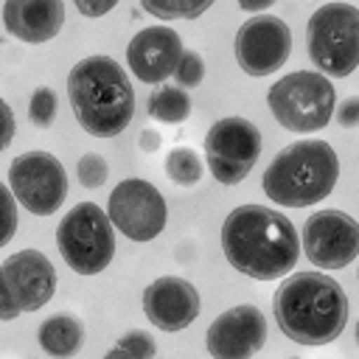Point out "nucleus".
Wrapping results in <instances>:
<instances>
[{"mask_svg": "<svg viewBox=\"0 0 359 359\" xmlns=\"http://www.w3.org/2000/svg\"><path fill=\"white\" fill-rule=\"evenodd\" d=\"M266 107L272 118L297 135L325 129L334 118L337 95L331 79L317 70H294L278 79L266 93Z\"/></svg>", "mask_w": 359, "mask_h": 359, "instance_id": "6", "label": "nucleus"}, {"mask_svg": "<svg viewBox=\"0 0 359 359\" xmlns=\"http://www.w3.org/2000/svg\"><path fill=\"white\" fill-rule=\"evenodd\" d=\"M300 247L317 269H345L359 258V222L345 210H317L303 224Z\"/></svg>", "mask_w": 359, "mask_h": 359, "instance_id": "12", "label": "nucleus"}, {"mask_svg": "<svg viewBox=\"0 0 359 359\" xmlns=\"http://www.w3.org/2000/svg\"><path fill=\"white\" fill-rule=\"evenodd\" d=\"M275 323L297 345L334 342L348 323V294L325 272H292L275 292Z\"/></svg>", "mask_w": 359, "mask_h": 359, "instance_id": "2", "label": "nucleus"}, {"mask_svg": "<svg viewBox=\"0 0 359 359\" xmlns=\"http://www.w3.org/2000/svg\"><path fill=\"white\" fill-rule=\"evenodd\" d=\"M115 345H121V348H126V351L137 353L140 359H154V356H157V342H154V337H151L149 331H140V328H135V331L123 334Z\"/></svg>", "mask_w": 359, "mask_h": 359, "instance_id": "26", "label": "nucleus"}, {"mask_svg": "<svg viewBox=\"0 0 359 359\" xmlns=\"http://www.w3.org/2000/svg\"><path fill=\"white\" fill-rule=\"evenodd\" d=\"M261 157V132L241 115L219 118L205 135V163L216 182L238 185Z\"/></svg>", "mask_w": 359, "mask_h": 359, "instance_id": "8", "label": "nucleus"}, {"mask_svg": "<svg viewBox=\"0 0 359 359\" xmlns=\"http://www.w3.org/2000/svg\"><path fill=\"white\" fill-rule=\"evenodd\" d=\"M213 3L210 0H143L140 8L146 14H154L157 20H196L202 17Z\"/></svg>", "mask_w": 359, "mask_h": 359, "instance_id": "21", "label": "nucleus"}, {"mask_svg": "<svg viewBox=\"0 0 359 359\" xmlns=\"http://www.w3.org/2000/svg\"><path fill=\"white\" fill-rule=\"evenodd\" d=\"M20 317V309L14 306V300L8 297L6 286H3V278H0V323H8V320H17Z\"/></svg>", "mask_w": 359, "mask_h": 359, "instance_id": "30", "label": "nucleus"}, {"mask_svg": "<svg viewBox=\"0 0 359 359\" xmlns=\"http://www.w3.org/2000/svg\"><path fill=\"white\" fill-rule=\"evenodd\" d=\"M339 180V157L331 143L306 137L283 146L261 177L269 202L283 208H309L323 202Z\"/></svg>", "mask_w": 359, "mask_h": 359, "instance_id": "4", "label": "nucleus"}, {"mask_svg": "<svg viewBox=\"0 0 359 359\" xmlns=\"http://www.w3.org/2000/svg\"><path fill=\"white\" fill-rule=\"evenodd\" d=\"M143 314L160 331H182L188 328L202 309V297L196 286L177 275H163L143 289Z\"/></svg>", "mask_w": 359, "mask_h": 359, "instance_id": "15", "label": "nucleus"}, {"mask_svg": "<svg viewBox=\"0 0 359 359\" xmlns=\"http://www.w3.org/2000/svg\"><path fill=\"white\" fill-rule=\"evenodd\" d=\"M11 196L34 216H53L67 199V171L50 151H22L8 165Z\"/></svg>", "mask_w": 359, "mask_h": 359, "instance_id": "9", "label": "nucleus"}, {"mask_svg": "<svg viewBox=\"0 0 359 359\" xmlns=\"http://www.w3.org/2000/svg\"><path fill=\"white\" fill-rule=\"evenodd\" d=\"M107 177H109V165H107V160L98 151H87V154L79 157V163H76V180L84 188L95 191V188H101L107 182Z\"/></svg>", "mask_w": 359, "mask_h": 359, "instance_id": "23", "label": "nucleus"}, {"mask_svg": "<svg viewBox=\"0 0 359 359\" xmlns=\"http://www.w3.org/2000/svg\"><path fill=\"white\" fill-rule=\"evenodd\" d=\"M67 98L79 126L93 137L121 135L135 115V90L126 70L104 53L84 56L70 67Z\"/></svg>", "mask_w": 359, "mask_h": 359, "instance_id": "3", "label": "nucleus"}, {"mask_svg": "<svg viewBox=\"0 0 359 359\" xmlns=\"http://www.w3.org/2000/svg\"><path fill=\"white\" fill-rule=\"evenodd\" d=\"M56 107H59L56 93L48 84L36 87L31 93V101H28V118H31V123L36 129H48L53 123V118H56Z\"/></svg>", "mask_w": 359, "mask_h": 359, "instance_id": "22", "label": "nucleus"}, {"mask_svg": "<svg viewBox=\"0 0 359 359\" xmlns=\"http://www.w3.org/2000/svg\"><path fill=\"white\" fill-rule=\"evenodd\" d=\"M160 143H163V137H160V132H154V129H143L140 137H137V146H140L143 151H149V154L157 151Z\"/></svg>", "mask_w": 359, "mask_h": 359, "instance_id": "31", "label": "nucleus"}, {"mask_svg": "<svg viewBox=\"0 0 359 359\" xmlns=\"http://www.w3.org/2000/svg\"><path fill=\"white\" fill-rule=\"evenodd\" d=\"M65 22L62 0H6L3 3V25L11 36L39 45L53 39Z\"/></svg>", "mask_w": 359, "mask_h": 359, "instance_id": "17", "label": "nucleus"}, {"mask_svg": "<svg viewBox=\"0 0 359 359\" xmlns=\"http://www.w3.org/2000/svg\"><path fill=\"white\" fill-rule=\"evenodd\" d=\"M334 115H337V123H339L342 129H356V126H359V95L342 98V101L334 107Z\"/></svg>", "mask_w": 359, "mask_h": 359, "instance_id": "27", "label": "nucleus"}, {"mask_svg": "<svg viewBox=\"0 0 359 359\" xmlns=\"http://www.w3.org/2000/svg\"><path fill=\"white\" fill-rule=\"evenodd\" d=\"M289 359H300V356H289Z\"/></svg>", "mask_w": 359, "mask_h": 359, "instance_id": "35", "label": "nucleus"}, {"mask_svg": "<svg viewBox=\"0 0 359 359\" xmlns=\"http://www.w3.org/2000/svg\"><path fill=\"white\" fill-rule=\"evenodd\" d=\"M174 79H177L180 90L199 87L202 79H205V59L196 50H182V56H180V62L174 67Z\"/></svg>", "mask_w": 359, "mask_h": 359, "instance_id": "24", "label": "nucleus"}, {"mask_svg": "<svg viewBox=\"0 0 359 359\" xmlns=\"http://www.w3.org/2000/svg\"><path fill=\"white\" fill-rule=\"evenodd\" d=\"M266 345V317L252 303H238L222 311L205 334V348L213 359H252Z\"/></svg>", "mask_w": 359, "mask_h": 359, "instance_id": "13", "label": "nucleus"}, {"mask_svg": "<svg viewBox=\"0 0 359 359\" xmlns=\"http://www.w3.org/2000/svg\"><path fill=\"white\" fill-rule=\"evenodd\" d=\"M107 219L112 230L123 233L129 241H151L165 230L168 222L165 196L157 191V185L126 177L107 199Z\"/></svg>", "mask_w": 359, "mask_h": 359, "instance_id": "10", "label": "nucleus"}, {"mask_svg": "<svg viewBox=\"0 0 359 359\" xmlns=\"http://www.w3.org/2000/svg\"><path fill=\"white\" fill-rule=\"evenodd\" d=\"M0 278L20 314L42 309L56 292V269L39 250H20L8 255L0 264Z\"/></svg>", "mask_w": 359, "mask_h": 359, "instance_id": "14", "label": "nucleus"}, {"mask_svg": "<svg viewBox=\"0 0 359 359\" xmlns=\"http://www.w3.org/2000/svg\"><path fill=\"white\" fill-rule=\"evenodd\" d=\"M165 174L174 185L191 188L202 180V157L191 146H174L165 157Z\"/></svg>", "mask_w": 359, "mask_h": 359, "instance_id": "20", "label": "nucleus"}, {"mask_svg": "<svg viewBox=\"0 0 359 359\" xmlns=\"http://www.w3.org/2000/svg\"><path fill=\"white\" fill-rule=\"evenodd\" d=\"M56 247L76 275H98L115 255V230L95 202L73 205L56 224Z\"/></svg>", "mask_w": 359, "mask_h": 359, "instance_id": "7", "label": "nucleus"}, {"mask_svg": "<svg viewBox=\"0 0 359 359\" xmlns=\"http://www.w3.org/2000/svg\"><path fill=\"white\" fill-rule=\"evenodd\" d=\"M39 348L53 359H70L84 345V328L73 314H53L36 331Z\"/></svg>", "mask_w": 359, "mask_h": 359, "instance_id": "18", "label": "nucleus"}, {"mask_svg": "<svg viewBox=\"0 0 359 359\" xmlns=\"http://www.w3.org/2000/svg\"><path fill=\"white\" fill-rule=\"evenodd\" d=\"M17 233V199L8 185L0 182V247H6Z\"/></svg>", "mask_w": 359, "mask_h": 359, "instance_id": "25", "label": "nucleus"}, {"mask_svg": "<svg viewBox=\"0 0 359 359\" xmlns=\"http://www.w3.org/2000/svg\"><path fill=\"white\" fill-rule=\"evenodd\" d=\"M222 250L236 272L252 280H278L294 269L300 238L283 213L250 202L224 216Z\"/></svg>", "mask_w": 359, "mask_h": 359, "instance_id": "1", "label": "nucleus"}, {"mask_svg": "<svg viewBox=\"0 0 359 359\" xmlns=\"http://www.w3.org/2000/svg\"><path fill=\"white\" fill-rule=\"evenodd\" d=\"M14 132H17V121H14V112L8 107L6 98H0V151H6L14 140Z\"/></svg>", "mask_w": 359, "mask_h": 359, "instance_id": "28", "label": "nucleus"}, {"mask_svg": "<svg viewBox=\"0 0 359 359\" xmlns=\"http://www.w3.org/2000/svg\"><path fill=\"white\" fill-rule=\"evenodd\" d=\"M236 62L238 67L252 76L264 79L269 73H278L289 53H292V31L289 25L275 14H255L236 31Z\"/></svg>", "mask_w": 359, "mask_h": 359, "instance_id": "11", "label": "nucleus"}, {"mask_svg": "<svg viewBox=\"0 0 359 359\" xmlns=\"http://www.w3.org/2000/svg\"><path fill=\"white\" fill-rule=\"evenodd\" d=\"M356 345H359V323H356Z\"/></svg>", "mask_w": 359, "mask_h": 359, "instance_id": "34", "label": "nucleus"}, {"mask_svg": "<svg viewBox=\"0 0 359 359\" xmlns=\"http://www.w3.org/2000/svg\"><path fill=\"white\" fill-rule=\"evenodd\" d=\"M182 39L168 25L140 28L126 45V65L143 84H160L174 76V67L182 56Z\"/></svg>", "mask_w": 359, "mask_h": 359, "instance_id": "16", "label": "nucleus"}, {"mask_svg": "<svg viewBox=\"0 0 359 359\" xmlns=\"http://www.w3.org/2000/svg\"><path fill=\"white\" fill-rule=\"evenodd\" d=\"M272 3H275V0H238V8H241V11H250V14L255 17V14H266V8H269Z\"/></svg>", "mask_w": 359, "mask_h": 359, "instance_id": "32", "label": "nucleus"}, {"mask_svg": "<svg viewBox=\"0 0 359 359\" xmlns=\"http://www.w3.org/2000/svg\"><path fill=\"white\" fill-rule=\"evenodd\" d=\"M146 112L160 123H182L191 115V95L177 84H160L157 90H151Z\"/></svg>", "mask_w": 359, "mask_h": 359, "instance_id": "19", "label": "nucleus"}, {"mask_svg": "<svg viewBox=\"0 0 359 359\" xmlns=\"http://www.w3.org/2000/svg\"><path fill=\"white\" fill-rule=\"evenodd\" d=\"M73 6H76V11H79V14H84V17H104L107 11H112V8H115V0H104V3H87V0H76Z\"/></svg>", "mask_w": 359, "mask_h": 359, "instance_id": "29", "label": "nucleus"}, {"mask_svg": "<svg viewBox=\"0 0 359 359\" xmlns=\"http://www.w3.org/2000/svg\"><path fill=\"white\" fill-rule=\"evenodd\" d=\"M104 359H140V356L132 353V351H126V348H121V345H115V348H109L104 353Z\"/></svg>", "mask_w": 359, "mask_h": 359, "instance_id": "33", "label": "nucleus"}, {"mask_svg": "<svg viewBox=\"0 0 359 359\" xmlns=\"http://www.w3.org/2000/svg\"><path fill=\"white\" fill-rule=\"evenodd\" d=\"M306 50L317 73L345 79L359 67V8L325 3L306 22Z\"/></svg>", "mask_w": 359, "mask_h": 359, "instance_id": "5", "label": "nucleus"}]
</instances>
